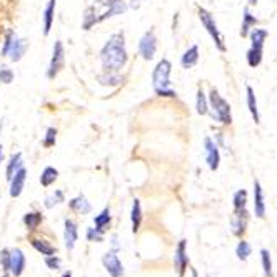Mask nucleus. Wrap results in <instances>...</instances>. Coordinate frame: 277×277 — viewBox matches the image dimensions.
Segmentation results:
<instances>
[{"instance_id": "obj_4", "label": "nucleus", "mask_w": 277, "mask_h": 277, "mask_svg": "<svg viewBox=\"0 0 277 277\" xmlns=\"http://www.w3.org/2000/svg\"><path fill=\"white\" fill-rule=\"evenodd\" d=\"M199 18H200V22H202V25L205 27V30H207V33L212 37V40H214V44H216L217 49L221 50V52H226V44H224V37H222L221 30L217 28V23H216V20L212 18L211 13L205 10V8H199Z\"/></svg>"}, {"instance_id": "obj_31", "label": "nucleus", "mask_w": 277, "mask_h": 277, "mask_svg": "<svg viewBox=\"0 0 277 277\" xmlns=\"http://www.w3.org/2000/svg\"><path fill=\"white\" fill-rule=\"evenodd\" d=\"M262 62V49H254L251 47L249 52H247V64L251 67H257Z\"/></svg>"}, {"instance_id": "obj_10", "label": "nucleus", "mask_w": 277, "mask_h": 277, "mask_svg": "<svg viewBox=\"0 0 277 277\" xmlns=\"http://www.w3.org/2000/svg\"><path fill=\"white\" fill-rule=\"evenodd\" d=\"M102 262H104V266H106V269L109 271V274H111L112 277H122L124 276L122 262L119 261V257L114 254V252H107V254L102 257Z\"/></svg>"}, {"instance_id": "obj_17", "label": "nucleus", "mask_w": 277, "mask_h": 277, "mask_svg": "<svg viewBox=\"0 0 277 277\" xmlns=\"http://www.w3.org/2000/svg\"><path fill=\"white\" fill-rule=\"evenodd\" d=\"M55 3L57 0H49L45 10H44V35H49L52 30V23H54V15H55Z\"/></svg>"}, {"instance_id": "obj_41", "label": "nucleus", "mask_w": 277, "mask_h": 277, "mask_svg": "<svg viewBox=\"0 0 277 277\" xmlns=\"http://www.w3.org/2000/svg\"><path fill=\"white\" fill-rule=\"evenodd\" d=\"M45 264L49 266L50 269L55 271V269H59V267H60V261L57 259V257H54V256H49V257L45 259Z\"/></svg>"}, {"instance_id": "obj_11", "label": "nucleus", "mask_w": 277, "mask_h": 277, "mask_svg": "<svg viewBox=\"0 0 277 277\" xmlns=\"http://www.w3.org/2000/svg\"><path fill=\"white\" fill-rule=\"evenodd\" d=\"M25 179H27V170L25 167H20L15 174H13V177L10 179V195L12 197H18V195L22 194L23 190V185H25Z\"/></svg>"}, {"instance_id": "obj_7", "label": "nucleus", "mask_w": 277, "mask_h": 277, "mask_svg": "<svg viewBox=\"0 0 277 277\" xmlns=\"http://www.w3.org/2000/svg\"><path fill=\"white\" fill-rule=\"evenodd\" d=\"M204 147H205V160L209 164V169L217 170L219 162H221V154H219V147L211 137L204 138Z\"/></svg>"}, {"instance_id": "obj_34", "label": "nucleus", "mask_w": 277, "mask_h": 277, "mask_svg": "<svg viewBox=\"0 0 277 277\" xmlns=\"http://www.w3.org/2000/svg\"><path fill=\"white\" fill-rule=\"evenodd\" d=\"M55 142H57V129L49 127V129H47V132H45L44 147H47V149H49V147H54Z\"/></svg>"}, {"instance_id": "obj_46", "label": "nucleus", "mask_w": 277, "mask_h": 277, "mask_svg": "<svg viewBox=\"0 0 277 277\" xmlns=\"http://www.w3.org/2000/svg\"><path fill=\"white\" fill-rule=\"evenodd\" d=\"M64 277H70V272H67V274H64Z\"/></svg>"}, {"instance_id": "obj_22", "label": "nucleus", "mask_w": 277, "mask_h": 277, "mask_svg": "<svg viewBox=\"0 0 277 277\" xmlns=\"http://www.w3.org/2000/svg\"><path fill=\"white\" fill-rule=\"evenodd\" d=\"M126 10H127V3L124 2V0H111V3H109V10L106 13V20L114 15H121V13H124Z\"/></svg>"}, {"instance_id": "obj_13", "label": "nucleus", "mask_w": 277, "mask_h": 277, "mask_svg": "<svg viewBox=\"0 0 277 277\" xmlns=\"http://www.w3.org/2000/svg\"><path fill=\"white\" fill-rule=\"evenodd\" d=\"M79 232H77V224L70 219L65 221V231H64V241H65V247L69 251H72L75 247V242H77Z\"/></svg>"}, {"instance_id": "obj_32", "label": "nucleus", "mask_w": 277, "mask_h": 277, "mask_svg": "<svg viewBox=\"0 0 277 277\" xmlns=\"http://www.w3.org/2000/svg\"><path fill=\"white\" fill-rule=\"evenodd\" d=\"M60 202H64V192H62V190H55L54 194H50L45 197V207L47 209H52L54 205L60 204Z\"/></svg>"}, {"instance_id": "obj_28", "label": "nucleus", "mask_w": 277, "mask_h": 277, "mask_svg": "<svg viewBox=\"0 0 277 277\" xmlns=\"http://www.w3.org/2000/svg\"><path fill=\"white\" fill-rule=\"evenodd\" d=\"M23 222H25V226L28 227V231H33V229L39 227V224L42 222V216L39 212H28L25 214V217H23Z\"/></svg>"}, {"instance_id": "obj_15", "label": "nucleus", "mask_w": 277, "mask_h": 277, "mask_svg": "<svg viewBox=\"0 0 277 277\" xmlns=\"http://www.w3.org/2000/svg\"><path fill=\"white\" fill-rule=\"evenodd\" d=\"M27 40H22V39H13L12 42V45H10V50H8V54L7 55H10V60L12 62H18V60H22V57L25 55V52H27Z\"/></svg>"}, {"instance_id": "obj_26", "label": "nucleus", "mask_w": 277, "mask_h": 277, "mask_svg": "<svg viewBox=\"0 0 277 277\" xmlns=\"http://www.w3.org/2000/svg\"><path fill=\"white\" fill-rule=\"evenodd\" d=\"M94 222H95V229H99L100 232H104L106 231V227L111 224V211H109V209H104V211L94 219Z\"/></svg>"}, {"instance_id": "obj_44", "label": "nucleus", "mask_w": 277, "mask_h": 277, "mask_svg": "<svg viewBox=\"0 0 277 277\" xmlns=\"http://www.w3.org/2000/svg\"><path fill=\"white\" fill-rule=\"evenodd\" d=\"M2 159H3V147L0 145V164H2Z\"/></svg>"}, {"instance_id": "obj_47", "label": "nucleus", "mask_w": 277, "mask_h": 277, "mask_svg": "<svg viewBox=\"0 0 277 277\" xmlns=\"http://www.w3.org/2000/svg\"><path fill=\"white\" fill-rule=\"evenodd\" d=\"M3 277H8V274H7V272H5V274H3Z\"/></svg>"}, {"instance_id": "obj_40", "label": "nucleus", "mask_w": 277, "mask_h": 277, "mask_svg": "<svg viewBox=\"0 0 277 277\" xmlns=\"http://www.w3.org/2000/svg\"><path fill=\"white\" fill-rule=\"evenodd\" d=\"M8 257H10V252L3 249L2 252H0V262H2V267L3 271L8 272Z\"/></svg>"}, {"instance_id": "obj_33", "label": "nucleus", "mask_w": 277, "mask_h": 277, "mask_svg": "<svg viewBox=\"0 0 277 277\" xmlns=\"http://www.w3.org/2000/svg\"><path fill=\"white\" fill-rule=\"evenodd\" d=\"M246 204H247V192L242 189L234 195V209H237V211L239 209H246Z\"/></svg>"}, {"instance_id": "obj_6", "label": "nucleus", "mask_w": 277, "mask_h": 277, "mask_svg": "<svg viewBox=\"0 0 277 277\" xmlns=\"http://www.w3.org/2000/svg\"><path fill=\"white\" fill-rule=\"evenodd\" d=\"M157 52V39L154 30H147L138 40V54L144 60H152Z\"/></svg>"}, {"instance_id": "obj_20", "label": "nucleus", "mask_w": 277, "mask_h": 277, "mask_svg": "<svg viewBox=\"0 0 277 277\" xmlns=\"http://www.w3.org/2000/svg\"><path fill=\"white\" fill-rule=\"evenodd\" d=\"M131 221H132V232H138V227H140L142 222V207H140V200L136 199L132 204V212H131Z\"/></svg>"}, {"instance_id": "obj_12", "label": "nucleus", "mask_w": 277, "mask_h": 277, "mask_svg": "<svg viewBox=\"0 0 277 277\" xmlns=\"http://www.w3.org/2000/svg\"><path fill=\"white\" fill-rule=\"evenodd\" d=\"M187 254H185V241H180L177 249H175V256H174V264L175 269H177L179 277H182L185 274V269H187Z\"/></svg>"}, {"instance_id": "obj_42", "label": "nucleus", "mask_w": 277, "mask_h": 277, "mask_svg": "<svg viewBox=\"0 0 277 277\" xmlns=\"http://www.w3.org/2000/svg\"><path fill=\"white\" fill-rule=\"evenodd\" d=\"M112 247H114V251H117V249H119V244H117V237H116V236L112 237Z\"/></svg>"}, {"instance_id": "obj_1", "label": "nucleus", "mask_w": 277, "mask_h": 277, "mask_svg": "<svg viewBox=\"0 0 277 277\" xmlns=\"http://www.w3.org/2000/svg\"><path fill=\"white\" fill-rule=\"evenodd\" d=\"M127 50H126V37L124 33H114L109 37L106 45L100 50V62L106 72H119L127 64Z\"/></svg>"}, {"instance_id": "obj_45", "label": "nucleus", "mask_w": 277, "mask_h": 277, "mask_svg": "<svg viewBox=\"0 0 277 277\" xmlns=\"http://www.w3.org/2000/svg\"><path fill=\"white\" fill-rule=\"evenodd\" d=\"M249 3H251V5H256V3H257V0H249Z\"/></svg>"}, {"instance_id": "obj_37", "label": "nucleus", "mask_w": 277, "mask_h": 277, "mask_svg": "<svg viewBox=\"0 0 277 277\" xmlns=\"http://www.w3.org/2000/svg\"><path fill=\"white\" fill-rule=\"evenodd\" d=\"M15 33H13V30H8L7 32V35H5V42H3V47H2V55H7L8 54V50H10V45H12V42L13 39H15Z\"/></svg>"}, {"instance_id": "obj_35", "label": "nucleus", "mask_w": 277, "mask_h": 277, "mask_svg": "<svg viewBox=\"0 0 277 277\" xmlns=\"http://www.w3.org/2000/svg\"><path fill=\"white\" fill-rule=\"evenodd\" d=\"M261 256H262V266H264L266 276H271V274H272V262H271V254H269V251L262 249V251H261Z\"/></svg>"}, {"instance_id": "obj_8", "label": "nucleus", "mask_w": 277, "mask_h": 277, "mask_svg": "<svg viewBox=\"0 0 277 277\" xmlns=\"http://www.w3.org/2000/svg\"><path fill=\"white\" fill-rule=\"evenodd\" d=\"M247 221H249V216H247L246 209H239V211H237V209H234V214H232V217H231L232 232L236 234V236H241V234L246 231Z\"/></svg>"}, {"instance_id": "obj_14", "label": "nucleus", "mask_w": 277, "mask_h": 277, "mask_svg": "<svg viewBox=\"0 0 277 277\" xmlns=\"http://www.w3.org/2000/svg\"><path fill=\"white\" fill-rule=\"evenodd\" d=\"M254 211H256V216L264 219L266 217V204H264V192H262V187L261 184L254 182Z\"/></svg>"}, {"instance_id": "obj_38", "label": "nucleus", "mask_w": 277, "mask_h": 277, "mask_svg": "<svg viewBox=\"0 0 277 277\" xmlns=\"http://www.w3.org/2000/svg\"><path fill=\"white\" fill-rule=\"evenodd\" d=\"M12 80H13V72L10 69H7V67H2L0 69V82L12 84Z\"/></svg>"}, {"instance_id": "obj_29", "label": "nucleus", "mask_w": 277, "mask_h": 277, "mask_svg": "<svg viewBox=\"0 0 277 277\" xmlns=\"http://www.w3.org/2000/svg\"><path fill=\"white\" fill-rule=\"evenodd\" d=\"M99 80H100V84H104V85H119L121 84V77L117 75V72H106V70H104V74L99 75Z\"/></svg>"}, {"instance_id": "obj_30", "label": "nucleus", "mask_w": 277, "mask_h": 277, "mask_svg": "<svg viewBox=\"0 0 277 277\" xmlns=\"http://www.w3.org/2000/svg\"><path fill=\"white\" fill-rule=\"evenodd\" d=\"M32 246L35 247L37 251L42 252L44 256H52L55 254V247H52L50 244H47L45 241H39V239H33L32 241Z\"/></svg>"}, {"instance_id": "obj_3", "label": "nucleus", "mask_w": 277, "mask_h": 277, "mask_svg": "<svg viewBox=\"0 0 277 277\" xmlns=\"http://www.w3.org/2000/svg\"><path fill=\"white\" fill-rule=\"evenodd\" d=\"M211 116L214 121H219L222 122L224 126H227V124L232 122V117H231V106H229V102L226 99H222L221 95L216 89L211 92Z\"/></svg>"}, {"instance_id": "obj_43", "label": "nucleus", "mask_w": 277, "mask_h": 277, "mask_svg": "<svg viewBox=\"0 0 277 277\" xmlns=\"http://www.w3.org/2000/svg\"><path fill=\"white\" fill-rule=\"evenodd\" d=\"M131 2H132V7H138V3H140L142 0H131Z\"/></svg>"}, {"instance_id": "obj_39", "label": "nucleus", "mask_w": 277, "mask_h": 277, "mask_svg": "<svg viewBox=\"0 0 277 277\" xmlns=\"http://www.w3.org/2000/svg\"><path fill=\"white\" fill-rule=\"evenodd\" d=\"M102 234L104 232H100L99 229H92V227H90L89 231H87V239H89V241H97V242H100V241H102Z\"/></svg>"}, {"instance_id": "obj_18", "label": "nucleus", "mask_w": 277, "mask_h": 277, "mask_svg": "<svg viewBox=\"0 0 277 277\" xmlns=\"http://www.w3.org/2000/svg\"><path fill=\"white\" fill-rule=\"evenodd\" d=\"M69 205H70V209L77 214H89L92 211V205H90V202L84 197V195H79V197L72 199Z\"/></svg>"}, {"instance_id": "obj_19", "label": "nucleus", "mask_w": 277, "mask_h": 277, "mask_svg": "<svg viewBox=\"0 0 277 277\" xmlns=\"http://www.w3.org/2000/svg\"><path fill=\"white\" fill-rule=\"evenodd\" d=\"M247 107H249L251 116H252V119H254V122H256V124H259V122H261L259 109H257V100H256L254 89H252L251 85H247Z\"/></svg>"}, {"instance_id": "obj_16", "label": "nucleus", "mask_w": 277, "mask_h": 277, "mask_svg": "<svg viewBox=\"0 0 277 277\" xmlns=\"http://www.w3.org/2000/svg\"><path fill=\"white\" fill-rule=\"evenodd\" d=\"M197 62H199V47L197 45L189 47V49L184 52L182 59H180V64H182L184 69H192Z\"/></svg>"}, {"instance_id": "obj_25", "label": "nucleus", "mask_w": 277, "mask_h": 277, "mask_svg": "<svg viewBox=\"0 0 277 277\" xmlns=\"http://www.w3.org/2000/svg\"><path fill=\"white\" fill-rule=\"evenodd\" d=\"M257 23V18L252 15V13L247 10H244V18H242V28H241V35L242 37H247L249 35V30H251V27H254Z\"/></svg>"}, {"instance_id": "obj_27", "label": "nucleus", "mask_w": 277, "mask_h": 277, "mask_svg": "<svg viewBox=\"0 0 277 277\" xmlns=\"http://www.w3.org/2000/svg\"><path fill=\"white\" fill-rule=\"evenodd\" d=\"M195 107H197L199 116H205V114H209V102H207V97H205L202 89L197 90V104H195Z\"/></svg>"}, {"instance_id": "obj_5", "label": "nucleus", "mask_w": 277, "mask_h": 277, "mask_svg": "<svg viewBox=\"0 0 277 277\" xmlns=\"http://www.w3.org/2000/svg\"><path fill=\"white\" fill-rule=\"evenodd\" d=\"M65 64V52H64V44L60 40H57L54 44V52H52V59L49 64V70H47V77L50 80L55 79Z\"/></svg>"}, {"instance_id": "obj_9", "label": "nucleus", "mask_w": 277, "mask_h": 277, "mask_svg": "<svg viewBox=\"0 0 277 277\" xmlns=\"http://www.w3.org/2000/svg\"><path fill=\"white\" fill-rule=\"evenodd\" d=\"M23 267H25V256H23V252L20 249L10 251V257H8V271H10L15 277H18L23 272Z\"/></svg>"}, {"instance_id": "obj_23", "label": "nucleus", "mask_w": 277, "mask_h": 277, "mask_svg": "<svg viewBox=\"0 0 277 277\" xmlns=\"http://www.w3.org/2000/svg\"><path fill=\"white\" fill-rule=\"evenodd\" d=\"M57 177H59V170L54 169V167H45L40 175V184L44 185V187H49V185L55 182Z\"/></svg>"}, {"instance_id": "obj_24", "label": "nucleus", "mask_w": 277, "mask_h": 277, "mask_svg": "<svg viewBox=\"0 0 277 277\" xmlns=\"http://www.w3.org/2000/svg\"><path fill=\"white\" fill-rule=\"evenodd\" d=\"M267 30H262V28H254L251 33V40H252V47L254 49H262L264 47V42L267 39Z\"/></svg>"}, {"instance_id": "obj_2", "label": "nucleus", "mask_w": 277, "mask_h": 277, "mask_svg": "<svg viewBox=\"0 0 277 277\" xmlns=\"http://www.w3.org/2000/svg\"><path fill=\"white\" fill-rule=\"evenodd\" d=\"M170 70H172V64L167 59H162L154 69V74H152V87H154L155 94L159 97L174 99L177 95L175 90L170 87Z\"/></svg>"}, {"instance_id": "obj_36", "label": "nucleus", "mask_w": 277, "mask_h": 277, "mask_svg": "<svg viewBox=\"0 0 277 277\" xmlns=\"http://www.w3.org/2000/svg\"><path fill=\"white\" fill-rule=\"evenodd\" d=\"M237 256H239V259H242V261H246L247 257L251 256V246L247 244L246 241L239 242V246H237Z\"/></svg>"}, {"instance_id": "obj_21", "label": "nucleus", "mask_w": 277, "mask_h": 277, "mask_svg": "<svg viewBox=\"0 0 277 277\" xmlns=\"http://www.w3.org/2000/svg\"><path fill=\"white\" fill-rule=\"evenodd\" d=\"M22 167V154L20 152H17V154H13L10 157V160H8L7 164V169H5V174H7V180H10L13 177V174Z\"/></svg>"}]
</instances>
